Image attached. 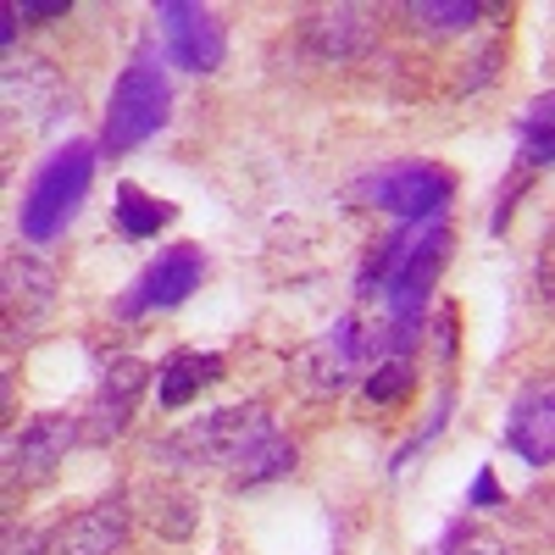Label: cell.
Instances as JSON below:
<instances>
[{"instance_id":"obj_1","label":"cell","mask_w":555,"mask_h":555,"mask_svg":"<svg viewBox=\"0 0 555 555\" xmlns=\"http://www.w3.org/2000/svg\"><path fill=\"white\" fill-rule=\"evenodd\" d=\"M162 455H190L195 467H228V478L240 489L295 473V444L267 423L261 405H222L201 416L183 439L162 444Z\"/></svg>"},{"instance_id":"obj_2","label":"cell","mask_w":555,"mask_h":555,"mask_svg":"<svg viewBox=\"0 0 555 555\" xmlns=\"http://www.w3.org/2000/svg\"><path fill=\"white\" fill-rule=\"evenodd\" d=\"M89 178H95V145H83V139L62 145L51 162L28 178L23 206H17V228H23L28 245L56 240L62 228L78 217V206H83V195H89Z\"/></svg>"},{"instance_id":"obj_3","label":"cell","mask_w":555,"mask_h":555,"mask_svg":"<svg viewBox=\"0 0 555 555\" xmlns=\"http://www.w3.org/2000/svg\"><path fill=\"white\" fill-rule=\"evenodd\" d=\"M167 106H172L167 73L151 56L128 62L122 78L112 83V101H106V128H101L106 156H128L133 145H145V139L167 122Z\"/></svg>"},{"instance_id":"obj_4","label":"cell","mask_w":555,"mask_h":555,"mask_svg":"<svg viewBox=\"0 0 555 555\" xmlns=\"http://www.w3.org/2000/svg\"><path fill=\"white\" fill-rule=\"evenodd\" d=\"M350 195L361 206L389 211V217L428 222V217H439L455 201V172L450 167H434V162H400V167H384L373 178H361Z\"/></svg>"},{"instance_id":"obj_5","label":"cell","mask_w":555,"mask_h":555,"mask_svg":"<svg viewBox=\"0 0 555 555\" xmlns=\"http://www.w3.org/2000/svg\"><path fill=\"white\" fill-rule=\"evenodd\" d=\"M156 28H162V44H167V56L178 67H190V73H217L222 67L228 39H222V23H217L211 7H195V0H162Z\"/></svg>"},{"instance_id":"obj_6","label":"cell","mask_w":555,"mask_h":555,"mask_svg":"<svg viewBox=\"0 0 555 555\" xmlns=\"http://www.w3.org/2000/svg\"><path fill=\"white\" fill-rule=\"evenodd\" d=\"M73 439H83L78 416H67V411L34 416V423L12 439V450H7V483H23V489L44 483L62 467V455L73 450Z\"/></svg>"},{"instance_id":"obj_7","label":"cell","mask_w":555,"mask_h":555,"mask_svg":"<svg viewBox=\"0 0 555 555\" xmlns=\"http://www.w3.org/2000/svg\"><path fill=\"white\" fill-rule=\"evenodd\" d=\"M201 278H206V256H201L195 245H172V250H162L145 272H139L133 295H122L117 311H122V317L167 311V306H178V300H190V289H201Z\"/></svg>"},{"instance_id":"obj_8","label":"cell","mask_w":555,"mask_h":555,"mask_svg":"<svg viewBox=\"0 0 555 555\" xmlns=\"http://www.w3.org/2000/svg\"><path fill=\"white\" fill-rule=\"evenodd\" d=\"M128 544V505L95 500L39 539V555H117Z\"/></svg>"},{"instance_id":"obj_9","label":"cell","mask_w":555,"mask_h":555,"mask_svg":"<svg viewBox=\"0 0 555 555\" xmlns=\"http://www.w3.org/2000/svg\"><path fill=\"white\" fill-rule=\"evenodd\" d=\"M145 384H151V366L145 361H112V373L101 378V389L89 395V405H83V439L89 444H106V439H117L128 423H133V405H139V395H145Z\"/></svg>"},{"instance_id":"obj_10","label":"cell","mask_w":555,"mask_h":555,"mask_svg":"<svg viewBox=\"0 0 555 555\" xmlns=\"http://www.w3.org/2000/svg\"><path fill=\"white\" fill-rule=\"evenodd\" d=\"M300 39H306V51L317 62L339 67V62H361L366 51H373L378 28H373V17H366L361 7H322V12H311L300 23Z\"/></svg>"},{"instance_id":"obj_11","label":"cell","mask_w":555,"mask_h":555,"mask_svg":"<svg viewBox=\"0 0 555 555\" xmlns=\"http://www.w3.org/2000/svg\"><path fill=\"white\" fill-rule=\"evenodd\" d=\"M366 350H373V345H366L361 328L345 317V322H334V328L322 334L317 345H306V350L295 356V366H300V378H306L317 395H328V389H345V384L356 378V366L366 361Z\"/></svg>"},{"instance_id":"obj_12","label":"cell","mask_w":555,"mask_h":555,"mask_svg":"<svg viewBox=\"0 0 555 555\" xmlns=\"http://www.w3.org/2000/svg\"><path fill=\"white\" fill-rule=\"evenodd\" d=\"M0 95H7V117L17 122H39V117H51L62 101H67V83L51 62H39V56H23L7 67V78H0Z\"/></svg>"},{"instance_id":"obj_13","label":"cell","mask_w":555,"mask_h":555,"mask_svg":"<svg viewBox=\"0 0 555 555\" xmlns=\"http://www.w3.org/2000/svg\"><path fill=\"white\" fill-rule=\"evenodd\" d=\"M505 444H512L528 467H550L555 461V389L539 384L512 405V423H505Z\"/></svg>"},{"instance_id":"obj_14","label":"cell","mask_w":555,"mask_h":555,"mask_svg":"<svg viewBox=\"0 0 555 555\" xmlns=\"http://www.w3.org/2000/svg\"><path fill=\"white\" fill-rule=\"evenodd\" d=\"M56 306V272L34 256H7V328H34Z\"/></svg>"},{"instance_id":"obj_15","label":"cell","mask_w":555,"mask_h":555,"mask_svg":"<svg viewBox=\"0 0 555 555\" xmlns=\"http://www.w3.org/2000/svg\"><path fill=\"white\" fill-rule=\"evenodd\" d=\"M222 378V356H201V350H178V356H167V366L156 373V395H162V405L167 411H178V405H190L201 389H211Z\"/></svg>"},{"instance_id":"obj_16","label":"cell","mask_w":555,"mask_h":555,"mask_svg":"<svg viewBox=\"0 0 555 555\" xmlns=\"http://www.w3.org/2000/svg\"><path fill=\"white\" fill-rule=\"evenodd\" d=\"M167 222H172V206L145 195L139 183H122L117 190V228L128 240H156V228H167Z\"/></svg>"},{"instance_id":"obj_17","label":"cell","mask_w":555,"mask_h":555,"mask_svg":"<svg viewBox=\"0 0 555 555\" xmlns=\"http://www.w3.org/2000/svg\"><path fill=\"white\" fill-rule=\"evenodd\" d=\"M151 522L172 539H190L201 512H195V494L178 489V483H151Z\"/></svg>"},{"instance_id":"obj_18","label":"cell","mask_w":555,"mask_h":555,"mask_svg":"<svg viewBox=\"0 0 555 555\" xmlns=\"http://www.w3.org/2000/svg\"><path fill=\"white\" fill-rule=\"evenodd\" d=\"M405 17L416 28H428V34H455V28H473L478 7H473V0H411Z\"/></svg>"},{"instance_id":"obj_19","label":"cell","mask_w":555,"mask_h":555,"mask_svg":"<svg viewBox=\"0 0 555 555\" xmlns=\"http://www.w3.org/2000/svg\"><path fill=\"white\" fill-rule=\"evenodd\" d=\"M366 395H373V400H400V395H411V361H405V356L378 361V373H373V384H366Z\"/></svg>"},{"instance_id":"obj_20","label":"cell","mask_w":555,"mask_h":555,"mask_svg":"<svg viewBox=\"0 0 555 555\" xmlns=\"http://www.w3.org/2000/svg\"><path fill=\"white\" fill-rule=\"evenodd\" d=\"M517 133H522V156L533 167H550L555 162V128L550 122H517Z\"/></svg>"},{"instance_id":"obj_21","label":"cell","mask_w":555,"mask_h":555,"mask_svg":"<svg viewBox=\"0 0 555 555\" xmlns=\"http://www.w3.org/2000/svg\"><path fill=\"white\" fill-rule=\"evenodd\" d=\"M444 555H505V544L494 533H483V528H455Z\"/></svg>"},{"instance_id":"obj_22","label":"cell","mask_w":555,"mask_h":555,"mask_svg":"<svg viewBox=\"0 0 555 555\" xmlns=\"http://www.w3.org/2000/svg\"><path fill=\"white\" fill-rule=\"evenodd\" d=\"M533 278H539V300L555 311V222H550V234H544V245H539V267H533Z\"/></svg>"},{"instance_id":"obj_23","label":"cell","mask_w":555,"mask_h":555,"mask_svg":"<svg viewBox=\"0 0 555 555\" xmlns=\"http://www.w3.org/2000/svg\"><path fill=\"white\" fill-rule=\"evenodd\" d=\"M67 17V0H44V7H17V23H51Z\"/></svg>"},{"instance_id":"obj_24","label":"cell","mask_w":555,"mask_h":555,"mask_svg":"<svg viewBox=\"0 0 555 555\" xmlns=\"http://www.w3.org/2000/svg\"><path fill=\"white\" fill-rule=\"evenodd\" d=\"M522 122H550V128H555V95H539V101H528Z\"/></svg>"},{"instance_id":"obj_25","label":"cell","mask_w":555,"mask_h":555,"mask_svg":"<svg viewBox=\"0 0 555 555\" xmlns=\"http://www.w3.org/2000/svg\"><path fill=\"white\" fill-rule=\"evenodd\" d=\"M500 500V483H494V473H478V489H473V505H494Z\"/></svg>"}]
</instances>
